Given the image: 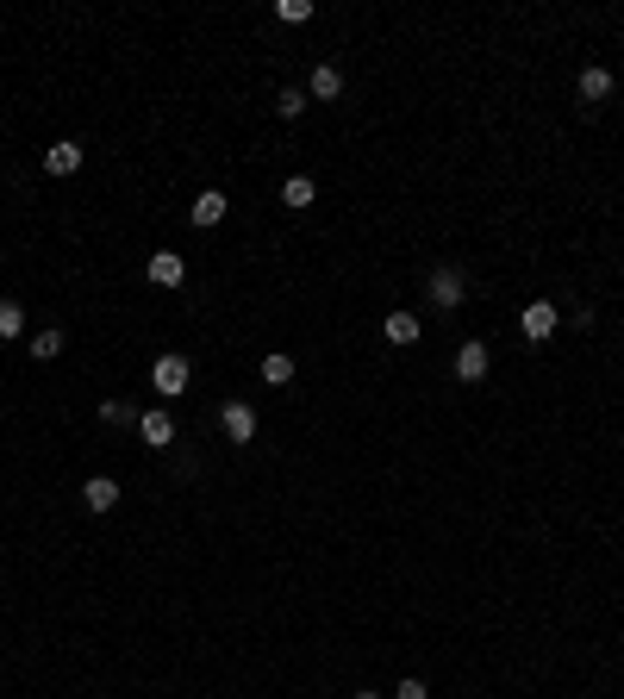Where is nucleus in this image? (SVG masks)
<instances>
[{"label": "nucleus", "mask_w": 624, "mask_h": 699, "mask_svg": "<svg viewBox=\"0 0 624 699\" xmlns=\"http://www.w3.org/2000/svg\"><path fill=\"white\" fill-rule=\"evenodd\" d=\"M82 500H88V512H113V506H119V481H107V475H94V481L82 487Z\"/></svg>", "instance_id": "5"}, {"label": "nucleus", "mask_w": 624, "mask_h": 699, "mask_svg": "<svg viewBox=\"0 0 624 699\" xmlns=\"http://www.w3.org/2000/svg\"><path fill=\"white\" fill-rule=\"evenodd\" d=\"M456 375H462V381H481V375H488V344H462V350H456Z\"/></svg>", "instance_id": "9"}, {"label": "nucleus", "mask_w": 624, "mask_h": 699, "mask_svg": "<svg viewBox=\"0 0 624 699\" xmlns=\"http://www.w3.org/2000/svg\"><path fill=\"white\" fill-rule=\"evenodd\" d=\"M25 331V312H19V300H0V337H19Z\"/></svg>", "instance_id": "18"}, {"label": "nucleus", "mask_w": 624, "mask_h": 699, "mask_svg": "<svg viewBox=\"0 0 624 699\" xmlns=\"http://www.w3.org/2000/svg\"><path fill=\"white\" fill-rule=\"evenodd\" d=\"M356 699H381V694H356Z\"/></svg>", "instance_id": "22"}, {"label": "nucleus", "mask_w": 624, "mask_h": 699, "mask_svg": "<svg viewBox=\"0 0 624 699\" xmlns=\"http://www.w3.org/2000/svg\"><path fill=\"white\" fill-rule=\"evenodd\" d=\"M312 94H319V100H338V94H344V75H338L331 63H319V69H312Z\"/></svg>", "instance_id": "12"}, {"label": "nucleus", "mask_w": 624, "mask_h": 699, "mask_svg": "<svg viewBox=\"0 0 624 699\" xmlns=\"http://www.w3.org/2000/svg\"><path fill=\"white\" fill-rule=\"evenodd\" d=\"M225 213H232V200H225V194H219V188H207V194H200V200H194V206H188V219H194V225H200V232H213V225H219V219H225Z\"/></svg>", "instance_id": "2"}, {"label": "nucleus", "mask_w": 624, "mask_h": 699, "mask_svg": "<svg viewBox=\"0 0 624 699\" xmlns=\"http://www.w3.org/2000/svg\"><path fill=\"white\" fill-rule=\"evenodd\" d=\"M150 388H156L163 400H175V394L188 388V356H175V350H169V356H156V369H150Z\"/></svg>", "instance_id": "1"}, {"label": "nucleus", "mask_w": 624, "mask_h": 699, "mask_svg": "<svg viewBox=\"0 0 624 699\" xmlns=\"http://www.w3.org/2000/svg\"><path fill=\"white\" fill-rule=\"evenodd\" d=\"M137 431H144V443H156V450H169V443H175V419H169V413H144Z\"/></svg>", "instance_id": "8"}, {"label": "nucleus", "mask_w": 624, "mask_h": 699, "mask_svg": "<svg viewBox=\"0 0 624 699\" xmlns=\"http://www.w3.org/2000/svg\"><path fill=\"white\" fill-rule=\"evenodd\" d=\"M44 169H50V175H75V169H82V144H50V150H44Z\"/></svg>", "instance_id": "6"}, {"label": "nucleus", "mask_w": 624, "mask_h": 699, "mask_svg": "<svg viewBox=\"0 0 624 699\" xmlns=\"http://www.w3.org/2000/svg\"><path fill=\"white\" fill-rule=\"evenodd\" d=\"M31 356H38V363L63 356V331H38V337H31Z\"/></svg>", "instance_id": "17"}, {"label": "nucleus", "mask_w": 624, "mask_h": 699, "mask_svg": "<svg viewBox=\"0 0 624 699\" xmlns=\"http://www.w3.org/2000/svg\"><path fill=\"white\" fill-rule=\"evenodd\" d=\"M275 113H281V119H300V113H306V94H300V88H281V94H275Z\"/></svg>", "instance_id": "15"}, {"label": "nucleus", "mask_w": 624, "mask_h": 699, "mask_svg": "<svg viewBox=\"0 0 624 699\" xmlns=\"http://www.w3.org/2000/svg\"><path fill=\"white\" fill-rule=\"evenodd\" d=\"M393 699H431V694H425V681H412V675H406V681H400V694H393Z\"/></svg>", "instance_id": "21"}, {"label": "nucleus", "mask_w": 624, "mask_h": 699, "mask_svg": "<svg viewBox=\"0 0 624 699\" xmlns=\"http://www.w3.org/2000/svg\"><path fill=\"white\" fill-rule=\"evenodd\" d=\"M262 381H268V388H287V381H294V356H287V350H268V356H262Z\"/></svg>", "instance_id": "10"}, {"label": "nucleus", "mask_w": 624, "mask_h": 699, "mask_svg": "<svg viewBox=\"0 0 624 699\" xmlns=\"http://www.w3.org/2000/svg\"><path fill=\"white\" fill-rule=\"evenodd\" d=\"M144 275L156 281V287H181V275H188V269H181V257H175V250H156Z\"/></svg>", "instance_id": "4"}, {"label": "nucleus", "mask_w": 624, "mask_h": 699, "mask_svg": "<svg viewBox=\"0 0 624 699\" xmlns=\"http://www.w3.org/2000/svg\"><path fill=\"white\" fill-rule=\"evenodd\" d=\"M606 94H612V75H606V69H587V75H581V100H606Z\"/></svg>", "instance_id": "14"}, {"label": "nucleus", "mask_w": 624, "mask_h": 699, "mask_svg": "<svg viewBox=\"0 0 624 699\" xmlns=\"http://www.w3.org/2000/svg\"><path fill=\"white\" fill-rule=\"evenodd\" d=\"M556 319H562V312H556V300H531V306H524V337H549V331H556Z\"/></svg>", "instance_id": "3"}, {"label": "nucleus", "mask_w": 624, "mask_h": 699, "mask_svg": "<svg viewBox=\"0 0 624 699\" xmlns=\"http://www.w3.org/2000/svg\"><path fill=\"white\" fill-rule=\"evenodd\" d=\"M225 437H232V443H250V437H256V413H250L244 400L225 406Z\"/></svg>", "instance_id": "7"}, {"label": "nucleus", "mask_w": 624, "mask_h": 699, "mask_svg": "<svg viewBox=\"0 0 624 699\" xmlns=\"http://www.w3.org/2000/svg\"><path fill=\"white\" fill-rule=\"evenodd\" d=\"M387 344H418V319L412 312H387Z\"/></svg>", "instance_id": "13"}, {"label": "nucleus", "mask_w": 624, "mask_h": 699, "mask_svg": "<svg viewBox=\"0 0 624 699\" xmlns=\"http://www.w3.org/2000/svg\"><path fill=\"white\" fill-rule=\"evenodd\" d=\"M281 200H287L294 213H300V206H312V181H306V175H294V181L281 188Z\"/></svg>", "instance_id": "16"}, {"label": "nucleus", "mask_w": 624, "mask_h": 699, "mask_svg": "<svg viewBox=\"0 0 624 699\" xmlns=\"http://www.w3.org/2000/svg\"><path fill=\"white\" fill-rule=\"evenodd\" d=\"M101 419H107V424H131V406H119V400H101Z\"/></svg>", "instance_id": "20"}, {"label": "nucleus", "mask_w": 624, "mask_h": 699, "mask_svg": "<svg viewBox=\"0 0 624 699\" xmlns=\"http://www.w3.org/2000/svg\"><path fill=\"white\" fill-rule=\"evenodd\" d=\"M275 13H281V19H287V25H306V19H312V0H281V6H275Z\"/></svg>", "instance_id": "19"}, {"label": "nucleus", "mask_w": 624, "mask_h": 699, "mask_svg": "<svg viewBox=\"0 0 624 699\" xmlns=\"http://www.w3.org/2000/svg\"><path fill=\"white\" fill-rule=\"evenodd\" d=\"M431 300H437V306H456V300H462V275H456V269H437V275H431Z\"/></svg>", "instance_id": "11"}]
</instances>
